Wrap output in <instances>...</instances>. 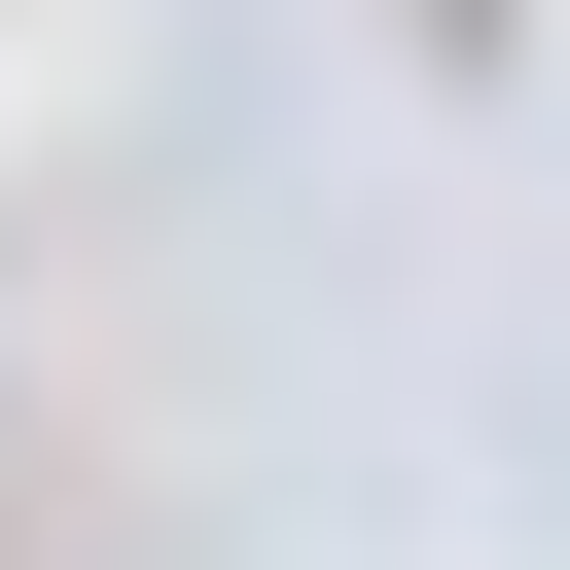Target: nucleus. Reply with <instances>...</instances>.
<instances>
[{
	"mask_svg": "<svg viewBox=\"0 0 570 570\" xmlns=\"http://www.w3.org/2000/svg\"><path fill=\"white\" fill-rule=\"evenodd\" d=\"M392 36H428V71H499V0H392Z\"/></svg>",
	"mask_w": 570,
	"mask_h": 570,
	"instance_id": "obj_1",
	"label": "nucleus"
}]
</instances>
